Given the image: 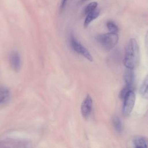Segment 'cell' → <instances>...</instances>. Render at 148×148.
Here are the masks:
<instances>
[{
  "label": "cell",
  "mask_w": 148,
  "mask_h": 148,
  "mask_svg": "<svg viewBox=\"0 0 148 148\" xmlns=\"http://www.w3.org/2000/svg\"><path fill=\"white\" fill-rule=\"evenodd\" d=\"M139 61V48L137 41L134 38H131L128 43L125 54L124 59V65L131 69H135Z\"/></svg>",
  "instance_id": "1"
},
{
  "label": "cell",
  "mask_w": 148,
  "mask_h": 148,
  "mask_svg": "<svg viewBox=\"0 0 148 148\" xmlns=\"http://www.w3.org/2000/svg\"><path fill=\"white\" fill-rule=\"evenodd\" d=\"M96 40L105 49L109 50L117 45L119 37L117 33L109 32L98 35Z\"/></svg>",
  "instance_id": "2"
},
{
  "label": "cell",
  "mask_w": 148,
  "mask_h": 148,
  "mask_svg": "<svg viewBox=\"0 0 148 148\" xmlns=\"http://www.w3.org/2000/svg\"><path fill=\"white\" fill-rule=\"evenodd\" d=\"M123 112L125 116L130 115L133 109L135 102V94L134 90L129 91L124 96L123 99Z\"/></svg>",
  "instance_id": "3"
},
{
  "label": "cell",
  "mask_w": 148,
  "mask_h": 148,
  "mask_svg": "<svg viewBox=\"0 0 148 148\" xmlns=\"http://www.w3.org/2000/svg\"><path fill=\"white\" fill-rule=\"evenodd\" d=\"M70 41L71 47L75 52L82 55L90 61H93V58L88 50H87L80 42H79L74 36H71Z\"/></svg>",
  "instance_id": "4"
},
{
  "label": "cell",
  "mask_w": 148,
  "mask_h": 148,
  "mask_svg": "<svg viewBox=\"0 0 148 148\" xmlns=\"http://www.w3.org/2000/svg\"><path fill=\"white\" fill-rule=\"evenodd\" d=\"M92 107V100L91 97L87 95L81 105V113L83 117L87 119L90 115Z\"/></svg>",
  "instance_id": "5"
},
{
  "label": "cell",
  "mask_w": 148,
  "mask_h": 148,
  "mask_svg": "<svg viewBox=\"0 0 148 148\" xmlns=\"http://www.w3.org/2000/svg\"><path fill=\"white\" fill-rule=\"evenodd\" d=\"M10 61L12 68L16 71H18L21 67V59L17 51H13L10 56Z\"/></svg>",
  "instance_id": "6"
},
{
  "label": "cell",
  "mask_w": 148,
  "mask_h": 148,
  "mask_svg": "<svg viewBox=\"0 0 148 148\" xmlns=\"http://www.w3.org/2000/svg\"><path fill=\"white\" fill-rule=\"evenodd\" d=\"M100 13V10L99 9H95L94 10L89 12L86 14V17L84 22V27H88V25L92 22L94 20L97 18Z\"/></svg>",
  "instance_id": "7"
},
{
  "label": "cell",
  "mask_w": 148,
  "mask_h": 148,
  "mask_svg": "<svg viewBox=\"0 0 148 148\" xmlns=\"http://www.w3.org/2000/svg\"><path fill=\"white\" fill-rule=\"evenodd\" d=\"M124 78L126 85L133 86V83L135 79V75L132 69L127 68V70L124 73Z\"/></svg>",
  "instance_id": "8"
},
{
  "label": "cell",
  "mask_w": 148,
  "mask_h": 148,
  "mask_svg": "<svg viewBox=\"0 0 148 148\" xmlns=\"http://www.w3.org/2000/svg\"><path fill=\"white\" fill-rule=\"evenodd\" d=\"M147 139L142 136H137L133 139V145L136 148L147 147Z\"/></svg>",
  "instance_id": "9"
},
{
  "label": "cell",
  "mask_w": 148,
  "mask_h": 148,
  "mask_svg": "<svg viewBox=\"0 0 148 148\" xmlns=\"http://www.w3.org/2000/svg\"><path fill=\"white\" fill-rule=\"evenodd\" d=\"M9 97V91L5 86H0V103L7 101Z\"/></svg>",
  "instance_id": "10"
},
{
  "label": "cell",
  "mask_w": 148,
  "mask_h": 148,
  "mask_svg": "<svg viewBox=\"0 0 148 148\" xmlns=\"http://www.w3.org/2000/svg\"><path fill=\"white\" fill-rule=\"evenodd\" d=\"M112 123L115 130L117 132L121 133L123 131V125L120 119L118 116H114L113 119Z\"/></svg>",
  "instance_id": "11"
},
{
  "label": "cell",
  "mask_w": 148,
  "mask_h": 148,
  "mask_svg": "<svg viewBox=\"0 0 148 148\" xmlns=\"http://www.w3.org/2000/svg\"><path fill=\"white\" fill-rule=\"evenodd\" d=\"M140 93L143 98L147 99L148 92H147V76L145 77L140 88Z\"/></svg>",
  "instance_id": "12"
},
{
  "label": "cell",
  "mask_w": 148,
  "mask_h": 148,
  "mask_svg": "<svg viewBox=\"0 0 148 148\" xmlns=\"http://www.w3.org/2000/svg\"><path fill=\"white\" fill-rule=\"evenodd\" d=\"M97 6H98V3L96 2H91L90 3H89L88 5H87L85 7V8L84 9V14H87L89 12L97 8Z\"/></svg>",
  "instance_id": "13"
},
{
  "label": "cell",
  "mask_w": 148,
  "mask_h": 148,
  "mask_svg": "<svg viewBox=\"0 0 148 148\" xmlns=\"http://www.w3.org/2000/svg\"><path fill=\"white\" fill-rule=\"evenodd\" d=\"M106 26L110 32L117 33L118 32V27L114 22L112 21H108L106 24Z\"/></svg>",
  "instance_id": "14"
},
{
  "label": "cell",
  "mask_w": 148,
  "mask_h": 148,
  "mask_svg": "<svg viewBox=\"0 0 148 148\" xmlns=\"http://www.w3.org/2000/svg\"><path fill=\"white\" fill-rule=\"evenodd\" d=\"M130 90H134V86H128V85H126L125 87H124L122 90L120 91V95H119V97H120V98H121V99H123L124 96L126 95V94Z\"/></svg>",
  "instance_id": "15"
},
{
  "label": "cell",
  "mask_w": 148,
  "mask_h": 148,
  "mask_svg": "<svg viewBox=\"0 0 148 148\" xmlns=\"http://www.w3.org/2000/svg\"><path fill=\"white\" fill-rule=\"evenodd\" d=\"M67 0H62V3H61V8H64L65 5V3L66 2Z\"/></svg>",
  "instance_id": "16"
},
{
  "label": "cell",
  "mask_w": 148,
  "mask_h": 148,
  "mask_svg": "<svg viewBox=\"0 0 148 148\" xmlns=\"http://www.w3.org/2000/svg\"><path fill=\"white\" fill-rule=\"evenodd\" d=\"M87 1V0H82V2H85V1Z\"/></svg>",
  "instance_id": "17"
}]
</instances>
